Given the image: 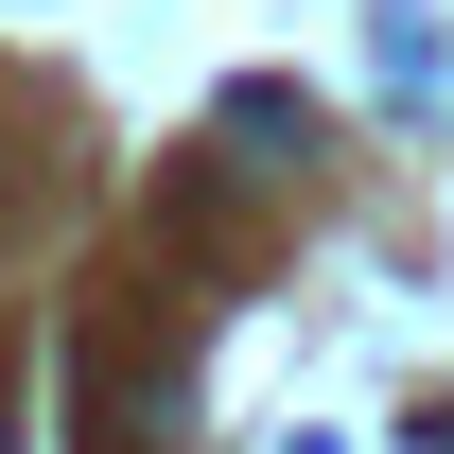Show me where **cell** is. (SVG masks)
<instances>
[]
</instances>
